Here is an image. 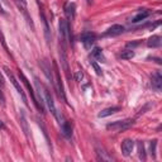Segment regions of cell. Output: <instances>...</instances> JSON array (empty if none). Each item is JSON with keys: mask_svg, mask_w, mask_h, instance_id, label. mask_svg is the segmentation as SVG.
Listing matches in <instances>:
<instances>
[{"mask_svg": "<svg viewBox=\"0 0 162 162\" xmlns=\"http://www.w3.org/2000/svg\"><path fill=\"white\" fill-rule=\"evenodd\" d=\"M60 38L63 44V50L66 48V44L70 42V26L66 19H60Z\"/></svg>", "mask_w": 162, "mask_h": 162, "instance_id": "obj_1", "label": "cell"}, {"mask_svg": "<svg viewBox=\"0 0 162 162\" xmlns=\"http://www.w3.org/2000/svg\"><path fill=\"white\" fill-rule=\"evenodd\" d=\"M134 120L133 119H124V120H117L114 123H109L106 125L108 129H112V130H115V132H120V130H124V129H128L129 127L133 125Z\"/></svg>", "mask_w": 162, "mask_h": 162, "instance_id": "obj_2", "label": "cell"}, {"mask_svg": "<svg viewBox=\"0 0 162 162\" xmlns=\"http://www.w3.org/2000/svg\"><path fill=\"white\" fill-rule=\"evenodd\" d=\"M4 71H5V74H7V76L9 77V80L11 81V84L14 85V88L16 89V91H18V94L22 96V99H23V101H24L26 104H28V101H27V98H26V95H24V92H23V89L20 88V85H19V82L16 81V79L14 77V75L10 72V70L8 67H4Z\"/></svg>", "mask_w": 162, "mask_h": 162, "instance_id": "obj_3", "label": "cell"}, {"mask_svg": "<svg viewBox=\"0 0 162 162\" xmlns=\"http://www.w3.org/2000/svg\"><path fill=\"white\" fill-rule=\"evenodd\" d=\"M151 84H152V88L156 90V91H161L162 89V75L160 71L154 72L151 77Z\"/></svg>", "mask_w": 162, "mask_h": 162, "instance_id": "obj_4", "label": "cell"}, {"mask_svg": "<svg viewBox=\"0 0 162 162\" xmlns=\"http://www.w3.org/2000/svg\"><path fill=\"white\" fill-rule=\"evenodd\" d=\"M95 38H96V36L94 33H90V32H88V33H84L82 36H81V42L84 43V46H85V48H90L92 44H94V42H95Z\"/></svg>", "mask_w": 162, "mask_h": 162, "instance_id": "obj_5", "label": "cell"}, {"mask_svg": "<svg viewBox=\"0 0 162 162\" xmlns=\"http://www.w3.org/2000/svg\"><path fill=\"white\" fill-rule=\"evenodd\" d=\"M124 32V27L120 26V24H114L109 29L104 33V36L106 37H114V36H119V34H122Z\"/></svg>", "mask_w": 162, "mask_h": 162, "instance_id": "obj_6", "label": "cell"}, {"mask_svg": "<svg viewBox=\"0 0 162 162\" xmlns=\"http://www.w3.org/2000/svg\"><path fill=\"white\" fill-rule=\"evenodd\" d=\"M19 76H20V79H22V81H23V84H24V85L27 86V89L29 90V94H31L32 99H33V103L36 104V106L39 109L38 101H37V98H36V95H34V91H33V89H32V86H31V84H29V81H28V79L24 76V74H23V72H20V71H19Z\"/></svg>", "mask_w": 162, "mask_h": 162, "instance_id": "obj_7", "label": "cell"}, {"mask_svg": "<svg viewBox=\"0 0 162 162\" xmlns=\"http://www.w3.org/2000/svg\"><path fill=\"white\" fill-rule=\"evenodd\" d=\"M134 148V142L132 140H124L123 143H122V153L124 156H129Z\"/></svg>", "mask_w": 162, "mask_h": 162, "instance_id": "obj_8", "label": "cell"}, {"mask_svg": "<svg viewBox=\"0 0 162 162\" xmlns=\"http://www.w3.org/2000/svg\"><path fill=\"white\" fill-rule=\"evenodd\" d=\"M44 101L47 103V105H48V109L51 110V113L56 117V114H57V110H56V106H55V103H53V99H52V96L51 94L47 91V90H44Z\"/></svg>", "mask_w": 162, "mask_h": 162, "instance_id": "obj_9", "label": "cell"}, {"mask_svg": "<svg viewBox=\"0 0 162 162\" xmlns=\"http://www.w3.org/2000/svg\"><path fill=\"white\" fill-rule=\"evenodd\" d=\"M162 44V38L160 36H152L151 38H148L147 46L149 48H158Z\"/></svg>", "mask_w": 162, "mask_h": 162, "instance_id": "obj_10", "label": "cell"}, {"mask_svg": "<svg viewBox=\"0 0 162 162\" xmlns=\"http://www.w3.org/2000/svg\"><path fill=\"white\" fill-rule=\"evenodd\" d=\"M75 13H76V5L75 3H67V5L65 7V14L70 20H72L75 18Z\"/></svg>", "mask_w": 162, "mask_h": 162, "instance_id": "obj_11", "label": "cell"}, {"mask_svg": "<svg viewBox=\"0 0 162 162\" xmlns=\"http://www.w3.org/2000/svg\"><path fill=\"white\" fill-rule=\"evenodd\" d=\"M120 110L119 106H112V108H106L104 109V110H101L99 114H98V117L99 118H105V117H109V115H113L115 113H118Z\"/></svg>", "mask_w": 162, "mask_h": 162, "instance_id": "obj_12", "label": "cell"}, {"mask_svg": "<svg viewBox=\"0 0 162 162\" xmlns=\"http://www.w3.org/2000/svg\"><path fill=\"white\" fill-rule=\"evenodd\" d=\"M34 82H36V89H37V91H38V99H37V101H38V105H39V110L42 112V113H44V106H43V98H42V91H40V85H39V81H38V79H34Z\"/></svg>", "mask_w": 162, "mask_h": 162, "instance_id": "obj_13", "label": "cell"}, {"mask_svg": "<svg viewBox=\"0 0 162 162\" xmlns=\"http://www.w3.org/2000/svg\"><path fill=\"white\" fill-rule=\"evenodd\" d=\"M149 15H151V11H149V10H142L132 19V23H140V22H142L144 19H147Z\"/></svg>", "mask_w": 162, "mask_h": 162, "instance_id": "obj_14", "label": "cell"}, {"mask_svg": "<svg viewBox=\"0 0 162 162\" xmlns=\"http://www.w3.org/2000/svg\"><path fill=\"white\" fill-rule=\"evenodd\" d=\"M61 132L62 134L70 138L72 136V128H71V124L68 123V122H63V123H61Z\"/></svg>", "mask_w": 162, "mask_h": 162, "instance_id": "obj_15", "label": "cell"}, {"mask_svg": "<svg viewBox=\"0 0 162 162\" xmlns=\"http://www.w3.org/2000/svg\"><path fill=\"white\" fill-rule=\"evenodd\" d=\"M40 18H42V22H43V27H44V37H46V42H47V43H50V40H51V36H50V27H48L47 19L44 18V14H43V13L40 14Z\"/></svg>", "mask_w": 162, "mask_h": 162, "instance_id": "obj_16", "label": "cell"}, {"mask_svg": "<svg viewBox=\"0 0 162 162\" xmlns=\"http://www.w3.org/2000/svg\"><path fill=\"white\" fill-rule=\"evenodd\" d=\"M91 55H92V57H94V58L99 60V61H101V62L105 61V57H104V55H103V50L99 48V47H95L94 51L91 52Z\"/></svg>", "mask_w": 162, "mask_h": 162, "instance_id": "obj_17", "label": "cell"}, {"mask_svg": "<svg viewBox=\"0 0 162 162\" xmlns=\"http://www.w3.org/2000/svg\"><path fill=\"white\" fill-rule=\"evenodd\" d=\"M120 57H122L123 60H132L133 57H134V51L127 48V50H124V51H122Z\"/></svg>", "mask_w": 162, "mask_h": 162, "instance_id": "obj_18", "label": "cell"}, {"mask_svg": "<svg viewBox=\"0 0 162 162\" xmlns=\"http://www.w3.org/2000/svg\"><path fill=\"white\" fill-rule=\"evenodd\" d=\"M96 153H98V158L101 160V161H109V160H112L109 156L106 154V152L104 151L103 148H99V147H96Z\"/></svg>", "mask_w": 162, "mask_h": 162, "instance_id": "obj_19", "label": "cell"}, {"mask_svg": "<svg viewBox=\"0 0 162 162\" xmlns=\"http://www.w3.org/2000/svg\"><path fill=\"white\" fill-rule=\"evenodd\" d=\"M20 124L23 127V130H24L26 136H28V132H29V129H28V123H27L26 115H24V113H23L22 110H20Z\"/></svg>", "mask_w": 162, "mask_h": 162, "instance_id": "obj_20", "label": "cell"}, {"mask_svg": "<svg viewBox=\"0 0 162 162\" xmlns=\"http://www.w3.org/2000/svg\"><path fill=\"white\" fill-rule=\"evenodd\" d=\"M40 67L43 68V72H44L46 76H47V79L51 81V82H53V77H52V72H51V70L48 68V66L46 65L44 62H42V63H40Z\"/></svg>", "mask_w": 162, "mask_h": 162, "instance_id": "obj_21", "label": "cell"}, {"mask_svg": "<svg viewBox=\"0 0 162 162\" xmlns=\"http://www.w3.org/2000/svg\"><path fill=\"white\" fill-rule=\"evenodd\" d=\"M138 156L141 160H146V151H144L143 142H138Z\"/></svg>", "mask_w": 162, "mask_h": 162, "instance_id": "obj_22", "label": "cell"}, {"mask_svg": "<svg viewBox=\"0 0 162 162\" xmlns=\"http://www.w3.org/2000/svg\"><path fill=\"white\" fill-rule=\"evenodd\" d=\"M156 147H157V141L156 140L151 141V146H149V148H151V154H152L153 158L156 157Z\"/></svg>", "mask_w": 162, "mask_h": 162, "instance_id": "obj_23", "label": "cell"}, {"mask_svg": "<svg viewBox=\"0 0 162 162\" xmlns=\"http://www.w3.org/2000/svg\"><path fill=\"white\" fill-rule=\"evenodd\" d=\"M91 65H92V67H94V68H95V71H96V74H98V75H99V76H100V75H101L103 72H101V68L99 67V65H98V63H96L95 61H91Z\"/></svg>", "mask_w": 162, "mask_h": 162, "instance_id": "obj_24", "label": "cell"}, {"mask_svg": "<svg viewBox=\"0 0 162 162\" xmlns=\"http://www.w3.org/2000/svg\"><path fill=\"white\" fill-rule=\"evenodd\" d=\"M82 76H84V75H82V72H81V71H77L76 74H75V79H76V81H81Z\"/></svg>", "mask_w": 162, "mask_h": 162, "instance_id": "obj_25", "label": "cell"}, {"mask_svg": "<svg viewBox=\"0 0 162 162\" xmlns=\"http://www.w3.org/2000/svg\"><path fill=\"white\" fill-rule=\"evenodd\" d=\"M138 44H140V42H129L128 44H127V47H128V48L132 47V48H133V47H137Z\"/></svg>", "mask_w": 162, "mask_h": 162, "instance_id": "obj_26", "label": "cell"}, {"mask_svg": "<svg viewBox=\"0 0 162 162\" xmlns=\"http://www.w3.org/2000/svg\"><path fill=\"white\" fill-rule=\"evenodd\" d=\"M5 128V125H4V123L2 122V119H0V129H4Z\"/></svg>", "mask_w": 162, "mask_h": 162, "instance_id": "obj_27", "label": "cell"}, {"mask_svg": "<svg viewBox=\"0 0 162 162\" xmlns=\"http://www.w3.org/2000/svg\"><path fill=\"white\" fill-rule=\"evenodd\" d=\"M86 2H88V4H91V3H92V0H86Z\"/></svg>", "mask_w": 162, "mask_h": 162, "instance_id": "obj_28", "label": "cell"}, {"mask_svg": "<svg viewBox=\"0 0 162 162\" xmlns=\"http://www.w3.org/2000/svg\"><path fill=\"white\" fill-rule=\"evenodd\" d=\"M20 2H23V3H24V0H20Z\"/></svg>", "mask_w": 162, "mask_h": 162, "instance_id": "obj_29", "label": "cell"}]
</instances>
